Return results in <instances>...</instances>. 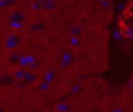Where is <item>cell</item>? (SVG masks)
Returning a JSON list of instances; mask_svg holds the SVG:
<instances>
[{
  "instance_id": "cell-9",
  "label": "cell",
  "mask_w": 133,
  "mask_h": 112,
  "mask_svg": "<svg viewBox=\"0 0 133 112\" xmlns=\"http://www.w3.org/2000/svg\"><path fill=\"white\" fill-rule=\"evenodd\" d=\"M36 88L41 92H47V91H49L51 89V84L48 83V82H46V81H44V80H42V81H38L37 82Z\"/></svg>"
},
{
  "instance_id": "cell-19",
  "label": "cell",
  "mask_w": 133,
  "mask_h": 112,
  "mask_svg": "<svg viewBox=\"0 0 133 112\" xmlns=\"http://www.w3.org/2000/svg\"><path fill=\"white\" fill-rule=\"evenodd\" d=\"M10 27L15 28V29H19V28H22L23 27V23H20V22H14V23H9Z\"/></svg>"
},
{
  "instance_id": "cell-4",
  "label": "cell",
  "mask_w": 133,
  "mask_h": 112,
  "mask_svg": "<svg viewBox=\"0 0 133 112\" xmlns=\"http://www.w3.org/2000/svg\"><path fill=\"white\" fill-rule=\"evenodd\" d=\"M23 81L26 83V84H35L38 82V76L35 74L34 71L32 69H25V74H24V77H23Z\"/></svg>"
},
{
  "instance_id": "cell-2",
  "label": "cell",
  "mask_w": 133,
  "mask_h": 112,
  "mask_svg": "<svg viewBox=\"0 0 133 112\" xmlns=\"http://www.w3.org/2000/svg\"><path fill=\"white\" fill-rule=\"evenodd\" d=\"M74 62V55L72 52L66 51L64 53H62L60 61H59V66L61 68H68L70 67Z\"/></svg>"
},
{
  "instance_id": "cell-18",
  "label": "cell",
  "mask_w": 133,
  "mask_h": 112,
  "mask_svg": "<svg viewBox=\"0 0 133 112\" xmlns=\"http://www.w3.org/2000/svg\"><path fill=\"white\" fill-rule=\"evenodd\" d=\"M100 5L104 8H108L111 5V1L110 0H101L100 1Z\"/></svg>"
},
{
  "instance_id": "cell-3",
  "label": "cell",
  "mask_w": 133,
  "mask_h": 112,
  "mask_svg": "<svg viewBox=\"0 0 133 112\" xmlns=\"http://www.w3.org/2000/svg\"><path fill=\"white\" fill-rule=\"evenodd\" d=\"M35 61H36V58L33 54H22L18 65H19V67L25 68V67H29V65Z\"/></svg>"
},
{
  "instance_id": "cell-22",
  "label": "cell",
  "mask_w": 133,
  "mask_h": 112,
  "mask_svg": "<svg viewBox=\"0 0 133 112\" xmlns=\"http://www.w3.org/2000/svg\"><path fill=\"white\" fill-rule=\"evenodd\" d=\"M3 110H4V109H2V108H0V111H3Z\"/></svg>"
},
{
  "instance_id": "cell-10",
  "label": "cell",
  "mask_w": 133,
  "mask_h": 112,
  "mask_svg": "<svg viewBox=\"0 0 133 112\" xmlns=\"http://www.w3.org/2000/svg\"><path fill=\"white\" fill-rule=\"evenodd\" d=\"M56 7V2L54 0H43V9L47 11H52Z\"/></svg>"
},
{
  "instance_id": "cell-21",
  "label": "cell",
  "mask_w": 133,
  "mask_h": 112,
  "mask_svg": "<svg viewBox=\"0 0 133 112\" xmlns=\"http://www.w3.org/2000/svg\"><path fill=\"white\" fill-rule=\"evenodd\" d=\"M128 88H130V89H133V81H131V82H130V84L128 85Z\"/></svg>"
},
{
  "instance_id": "cell-15",
  "label": "cell",
  "mask_w": 133,
  "mask_h": 112,
  "mask_svg": "<svg viewBox=\"0 0 133 112\" xmlns=\"http://www.w3.org/2000/svg\"><path fill=\"white\" fill-rule=\"evenodd\" d=\"M55 109L57 111H60V112H65V111L71 110V105L69 103H58L56 105Z\"/></svg>"
},
{
  "instance_id": "cell-6",
  "label": "cell",
  "mask_w": 133,
  "mask_h": 112,
  "mask_svg": "<svg viewBox=\"0 0 133 112\" xmlns=\"http://www.w3.org/2000/svg\"><path fill=\"white\" fill-rule=\"evenodd\" d=\"M16 79L14 77L12 74H3L0 76V86H4V87H8V86H11L14 83H15Z\"/></svg>"
},
{
  "instance_id": "cell-17",
  "label": "cell",
  "mask_w": 133,
  "mask_h": 112,
  "mask_svg": "<svg viewBox=\"0 0 133 112\" xmlns=\"http://www.w3.org/2000/svg\"><path fill=\"white\" fill-rule=\"evenodd\" d=\"M31 9L34 11H39L43 9V1H38V2H33L31 4Z\"/></svg>"
},
{
  "instance_id": "cell-5",
  "label": "cell",
  "mask_w": 133,
  "mask_h": 112,
  "mask_svg": "<svg viewBox=\"0 0 133 112\" xmlns=\"http://www.w3.org/2000/svg\"><path fill=\"white\" fill-rule=\"evenodd\" d=\"M26 20V16L23 11L21 10H14L9 13L8 16V22L9 23H14V22H20V23H24Z\"/></svg>"
},
{
  "instance_id": "cell-14",
  "label": "cell",
  "mask_w": 133,
  "mask_h": 112,
  "mask_svg": "<svg viewBox=\"0 0 133 112\" xmlns=\"http://www.w3.org/2000/svg\"><path fill=\"white\" fill-rule=\"evenodd\" d=\"M24 74H25V68L23 67H20V68H17L15 72H14V77L16 79V81H23V77H24Z\"/></svg>"
},
{
  "instance_id": "cell-11",
  "label": "cell",
  "mask_w": 133,
  "mask_h": 112,
  "mask_svg": "<svg viewBox=\"0 0 133 112\" xmlns=\"http://www.w3.org/2000/svg\"><path fill=\"white\" fill-rule=\"evenodd\" d=\"M70 32H71V35L80 37V36L82 35V33H83V28H82V26L76 24V25H73V26L71 27Z\"/></svg>"
},
{
  "instance_id": "cell-1",
  "label": "cell",
  "mask_w": 133,
  "mask_h": 112,
  "mask_svg": "<svg viewBox=\"0 0 133 112\" xmlns=\"http://www.w3.org/2000/svg\"><path fill=\"white\" fill-rule=\"evenodd\" d=\"M21 43H22V38L19 34L10 33L4 38L2 46L7 51H14V50H17L20 47Z\"/></svg>"
},
{
  "instance_id": "cell-12",
  "label": "cell",
  "mask_w": 133,
  "mask_h": 112,
  "mask_svg": "<svg viewBox=\"0 0 133 112\" xmlns=\"http://www.w3.org/2000/svg\"><path fill=\"white\" fill-rule=\"evenodd\" d=\"M43 80L48 82V83H50V84H52L53 81L55 80V73H54V71H47L44 74V76H43Z\"/></svg>"
},
{
  "instance_id": "cell-8",
  "label": "cell",
  "mask_w": 133,
  "mask_h": 112,
  "mask_svg": "<svg viewBox=\"0 0 133 112\" xmlns=\"http://www.w3.org/2000/svg\"><path fill=\"white\" fill-rule=\"evenodd\" d=\"M30 30L33 32H44L46 30V25L42 22H35L30 25Z\"/></svg>"
},
{
  "instance_id": "cell-20",
  "label": "cell",
  "mask_w": 133,
  "mask_h": 112,
  "mask_svg": "<svg viewBox=\"0 0 133 112\" xmlns=\"http://www.w3.org/2000/svg\"><path fill=\"white\" fill-rule=\"evenodd\" d=\"M112 111H114V112H119V111H124V109H123V108H114V109H112Z\"/></svg>"
},
{
  "instance_id": "cell-13",
  "label": "cell",
  "mask_w": 133,
  "mask_h": 112,
  "mask_svg": "<svg viewBox=\"0 0 133 112\" xmlns=\"http://www.w3.org/2000/svg\"><path fill=\"white\" fill-rule=\"evenodd\" d=\"M18 0H0V9H5L16 5Z\"/></svg>"
},
{
  "instance_id": "cell-7",
  "label": "cell",
  "mask_w": 133,
  "mask_h": 112,
  "mask_svg": "<svg viewBox=\"0 0 133 112\" xmlns=\"http://www.w3.org/2000/svg\"><path fill=\"white\" fill-rule=\"evenodd\" d=\"M21 56H22V53H21V52H18V51H16V50L10 51V53H9L8 56H7V62H8L10 65H18Z\"/></svg>"
},
{
  "instance_id": "cell-16",
  "label": "cell",
  "mask_w": 133,
  "mask_h": 112,
  "mask_svg": "<svg viewBox=\"0 0 133 112\" xmlns=\"http://www.w3.org/2000/svg\"><path fill=\"white\" fill-rule=\"evenodd\" d=\"M69 44H70L71 46H73V47H78V46L80 45V37L72 35V36L70 37V39H69Z\"/></svg>"
}]
</instances>
